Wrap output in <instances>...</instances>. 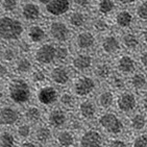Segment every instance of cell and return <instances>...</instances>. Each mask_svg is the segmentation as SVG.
Here are the masks:
<instances>
[{
    "instance_id": "obj_20",
    "label": "cell",
    "mask_w": 147,
    "mask_h": 147,
    "mask_svg": "<svg viewBox=\"0 0 147 147\" xmlns=\"http://www.w3.org/2000/svg\"><path fill=\"white\" fill-rule=\"evenodd\" d=\"M47 29L39 23H31L26 29V37L32 44H41L47 38Z\"/></svg>"
},
{
    "instance_id": "obj_13",
    "label": "cell",
    "mask_w": 147,
    "mask_h": 147,
    "mask_svg": "<svg viewBox=\"0 0 147 147\" xmlns=\"http://www.w3.org/2000/svg\"><path fill=\"white\" fill-rule=\"evenodd\" d=\"M121 47L122 45L120 38H118L114 34H105L99 43L100 51L108 57L118 54L121 50Z\"/></svg>"
},
{
    "instance_id": "obj_31",
    "label": "cell",
    "mask_w": 147,
    "mask_h": 147,
    "mask_svg": "<svg viewBox=\"0 0 147 147\" xmlns=\"http://www.w3.org/2000/svg\"><path fill=\"white\" fill-rule=\"evenodd\" d=\"M43 116L42 110L37 105H28L23 112V117L28 124H37Z\"/></svg>"
},
{
    "instance_id": "obj_25",
    "label": "cell",
    "mask_w": 147,
    "mask_h": 147,
    "mask_svg": "<svg viewBox=\"0 0 147 147\" xmlns=\"http://www.w3.org/2000/svg\"><path fill=\"white\" fill-rule=\"evenodd\" d=\"M116 101V96L113 90L111 89H105L99 92L97 95L96 105L102 110H110Z\"/></svg>"
},
{
    "instance_id": "obj_6",
    "label": "cell",
    "mask_w": 147,
    "mask_h": 147,
    "mask_svg": "<svg viewBox=\"0 0 147 147\" xmlns=\"http://www.w3.org/2000/svg\"><path fill=\"white\" fill-rule=\"evenodd\" d=\"M57 45L53 43H41L34 50V59L40 66H49L55 62Z\"/></svg>"
},
{
    "instance_id": "obj_52",
    "label": "cell",
    "mask_w": 147,
    "mask_h": 147,
    "mask_svg": "<svg viewBox=\"0 0 147 147\" xmlns=\"http://www.w3.org/2000/svg\"><path fill=\"white\" fill-rule=\"evenodd\" d=\"M116 2H118L119 4H121V5H124V6H127V5H131L134 3L138 2V0H115Z\"/></svg>"
},
{
    "instance_id": "obj_3",
    "label": "cell",
    "mask_w": 147,
    "mask_h": 147,
    "mask_svg": "<svg viewBox=\"0 0 147 147\" xmlns=\"http://www.w3.org/2000/svg\"><path fill=\"white\" fill-rule=\"evenodd\" d=\"M97 122L99 127L111 136H119L125 129L124 121L118 114L114 112H105L100 114L97 118Z\"/></svg>"
},
{
    "instance_id": "obj_17",
    "label": "cell",
    "mask_w": 147,
    "mask_h": 147,
    "mask_svg": "<svg viewBox=\"0 0 147 147\" xmlns=\"http://www.w3.org/2000/svg\"><path fill=\"white\" fill-rule=\"evenodd\" d=\"M20 112L13 105L0 107V126H13L19 122Z\"/></svg>"
},
{
    "instance_id": "obj_1",
    "label": "cell",
    "mask_w": 147,
    "mask_h": 147,
    "mask_svg": "<svg viewBox=\"0 0 147 147\" xmlns=\"http://www.w3.org/2000/svg\"><path fill=\"white\" fill-rule=\"evenodd\" d=\"M26 32L24 23L15 15L0 16V41L5 43L19 42Z\"/></svg>"
},
{
    "instance_id": "obj_7",
    "label": "cell",
    "mask_w": 147,
    "mask_h": 147,
    "mask_svg": "<svg viewBox=\"0 0 147 147\" xmlns=\"http://www.w3.org/2000/svg\"><path fill=\"white\" fill-rule=\"evenodd\" d=\"M117 110L122 114H133L139 105L138 97L133 91H121L116 96L115 101Z\"/></svg>"
},
{
    "instance_id": "obj_22",
    "label": "cell",
    "mask_w": 147,
    "mask_h": 147,
    "mask_svg": "<svg viewBox=\"0 0 147 147\" xmlns=\"http://www.w3.org/2000/svg\"><path fill=\"white\" fill-rule=\"evenodd\" d=\"M94 77L101 82H108L112 75L114 74V69L112 64L107 61H100V62L94 64L93 66Z\"/></svg>"
},
{
    "instance_id": "obj_44",
    "label": "cell",
    "mask_w": 147,
    "mask_h": 147,
    "mask_svg": "<svg viewBox=\"0 0 147 147\" xmlns=\"http://www.w3.org/2000/svg\"><path fill=\"white\" fill-rule=\"evenodd\" d=\"M131 147H147V133H140L134 137L131 141Z\"/></svg>"
},
{
    "instance_id": "obj_45",
    "label": "cell",
    "mask_w": 147,
    "mask_h": 147,
    "mask_svg": "<svg viewBox=\"0 0 147 147\" xmlns=\"http://www.w3.org/2000/svg\"><path fill=\"white\" fill-rule=\"evenodd\" d=\"M11 68L4 62H0V80H9L11 78Z\"/></svg>"
},
{
    "instance_id": "obj_50",
    "label": "cell",
    "mask_w": 147,
    "mask_h": 147,
    "mask_svg": "<svg viewBox=\"0 0 147 147\" xmlns=\"http://www.w3.org/2000/svg\"><path fill=\"white\" fill-rule=\"evenodd\" d=\"M139 37H140V40H141V43H143L144 46L147 48V26L143 27V28L140 30Z\"/></svg>"
},
{
    "instance_id": "obj_28",
    "label": "cell",
    "mask_w": 147,
    "mask_h": 147,
    "mask_svg": "<svg viewBox=\"0 0 147 147\" xmlns=\"http://www.w3.org/2000/svg\"><path fill=\"white\" fill-rule=\"evenodd\" d=\"M55 143L59 147H74L76 138L71 129H62L55 135Z\"/></svg>"
},
{
    "instance_id": "obj_19",
    "label": "cell",
    "mask_w": 147,
    "mask_h": 147,
    "mask_svg": "<svg viewBox=\"0 0 147 147\" xmlns=\"http://www.w3.org/2000/svg\"><path fill=\"white\" fill-rule=\"evenodd\" d=\"M77 113L82 120H93L97 116V105L93 100L85 98L77 105Z\"/></svg>"
},
{
    "instance_id": "obj_18",
    "label": "cell",
    "mask_w": 147,
    "mask_h": 147,
    "mask_svg": "<svg viewBox=\"0 0 147 147\" xmlns=\"http://www.w3.org/2000/svg\"><path fill=\"white\" fill-rule=\"evenodd\" d=\"M69 122L68 115L62 108H54L47 114V123L52 128H62Z\"/></svg>"
},
{
    "instance_id": "obj_51",
    "label": "cell",
    "mask_w": 147,
    "mask_h": 147,
    "mask_svg": "<svg viewBox=\"0 0 147 147\" xmlns=\"http://www.w3.org/2000/svg\"><path fill=\"white\" fill-rule=\"evenodd\" d=\"M140 105H141V108L143 110L144 113H147V93H145L141 98V101H140Z\"/></svg>"
},
{
    "instance_id": "obj_8",
    "label": "cell",
    "mask_w": 147,
    "mask_h": 147,
    "mask_svg": "<svg viewBox=\"0 0 147 147\" xmlns=\"http://www.w3.org/2000/svg\"><path fill=\"white\" fill-rule=\"evenodd\" d=\"M79 147H105V137L97 128H88L84 130L78 140Z\"/></svg>"
},
{
    "instance_id": "obj_56",
    "label": "cell",
    "mask_w": 147,
    "mask_h": 147,
    "mask_svg": "<svg viewBox=\"0 0 147 147\" xmlns=\"http://www.w3.org/2000/svg\"><path fill=\"white\" fill-rule=\"evenodd\" d=\"M1 49H2V48H1V46H0V53H1Z\"/></svg>"
},
{
    "instance_id": "obj_53",
    "label": "cell",
    "mask_w": 147,
    "mask_h": 147,
    "mask_svg": "<svg viewBox=\"0 0 147 147\" xmlns=\"http://www.w3.org/2000/svg\"><path fill=\"white\" fill-rule=\"evenodd\" d=\"M19 147H38V146H37V144H36V143H34V142L25 141V142H23L22 144L20 145Z\"/></svg>"
},
{
    "instance_id": "obj_10",
    "label": "cell",
    "mask_w": 147,
    "mask_h": 147,
    "mask_svg": "<svg viewBox=\"0 0 147 147\" xmlns=\"http://www.w3.org/2000/svg\"><path fill=\"white\" fill-rule=\"evenodd\" d=\"M20 16L22 20L29 23H36L42 18V9L39 3L34 1H25L20 4Z\"/></svg>"
},
{
    "instance_id": "obj_23",
    "label": "cell",
    "mask_w": 147,
    "mask_h": 147,
    "mask_svg": "<svg viewBox=\"0 0 147 147\" xmlns=\"http://www.w3.org/2000/svg\"><path fill=\"white\" fill-rule=\"evenodd\" d=\"M114 23L121 29H128L134 24V15L127 9H120L115 13Z\"/></svg>"
},
{
    "instance_id": "obj_33",
    "label": "cell",
    "mask_w": 147,
    "mask_h": 147,
    "mask_svg": "<svg viewBox=\"0 0 147 147\" xmlns=\"http://www.w3.org/2000/svg\"><path fill=\"white\" fill-rule=\"evenodd\" d=\"M59 102L62 109L64 110H73L77 107L76 105V96L72 92L65 91L62 92L59 96Z\"/></svg>"
},
{
    "instance_id": "obj_36",
    "label": "cell",
    "mask_w": 147,
    "mask_h": 147,
    "mask_svg": "<svg viewBox=\"0 0 147 147\" xmlns=\"http://www.w3.org/2000/svg\"><path fill=\"white\" fill-rule=\"evenodd\" d=\"M109 86H110L111 90L113 91H118V92H121V91H124L126 88V80L123 77V75L119 73H114L112 76L109 78L108 80Z\"/></svg>"
},
{
    "instance_id": "obj_9",
    "label": "cell",
    "mask_w": 147,
    "mask_h": 147,
    "mask_svg": "<svg viewBox=\"0 0 147 147\" xmlns=\"http://www.w3.org/2000/svg\"><path fill=\"white\" fill-rule=\"evenodd\" d=\"M71 67L78 73H85L91 70L94 66V57L90 52L79 51L70 59Z\"/></svg>"
},
{
    "instance_id": "obj_41",
    "label": "cell",
    "mask_w": 147,
    "mask_h": 147,
    "mask_svg": "<svg viewBox=\"0 0 147 147\" xmlns=\"http://www.w3.org/2000/svg\"><path fill=\"white\" fill-rule=\"evenodd\" d=\"M135 15L138 20L147 22V0H140L135 7Z\"/></svg>"
},
{
    "instance_id": "obj_4",
    "label": "cell",
    "mask_w": 147,
    "mask_h": 147,
    "mask_svg": "<svg viewBox=\"0 0 147 147\" xmlns=\"http://www.w3.org/2000/svg\"><path fill=\"white\" fill-rule=\"evenodd\" d=\"M47 34L57 44H66L72 37V30L69 24L63 20H51L46 27Z\"/></svg>"
},
{
    "instance_id": "obj_38",
    "label": "cell",
    "mask_w": 147,
    "mask_h": 147,
    "mask_svg": "<svg viewBox=\"0 0 147 147\" xmlns=\"http://www.w3.org/2000/svg\"><path fill=\"white\" fill-rule=\"evenodd\" d=\"M20 9V0H0V11L4 15H14Z\"/></svg>"
},
{
    "instance_id": "obj_11",
    "label": "cell",
    "mask_w": 147,
    "mask_h": 147,
    "mask_svg": "<svg viewBox=\"0 0 147 147\" xmlns=\"http://www.w3.org/2000/svg\"><path fill=\"white\" fill-rule=\"evenodd\" d=\"M97 40L95 32L87 29H82L78 31L74 38V45L77 50L89 52L96 46Z\"/></svg>"
},
{
    "instance_id": "obj_30",
    "label": "cell",
    "mask_w": 147,
    "mask_h": 147,
    "mask_svg": "<svg viewBox=\"0 0 147 147\" xmlns=\"http://www.w3.org/2000/svg\"><path fill=\"white\" fill-rule=\"evenodd\" d=\"M95 9L99 16L109 17L116 9V1L115 0H97L95 3Z\"/></svg>"
},
{
    "instance_id": "obj_5",
    "label": "cell",
    "mask_w": 147,
    "mask_h": 147,
    "mask_svg": "<svg viewBox=\"0 0 147 147\" xmlns=\"http://www.w3.org/2000/svg\"><path fill=\"white\" fill-rule=\"evenodd\" d=\"M96 78L87 74L75 77L72 82V93L78 98H88L96 91Z\"/></svg>"
},
{
    "instance_id": "obj_54",
    "label": "cell",
    "mask_w": 147,
    "mask_h": 147,
    "mask_svg": "<svg viewBox=\"0 0 147 147\" xmlns=\"http://www.w3.org/2000/svg\"><path fill=\"white\" fill-rule=\"evenodd\" d=\"M51 0H37V3H39L40 5H44L45 6L47 3L50 2Z\"/></svg>"
},
{
    "instance_id": "obj_15",
    "label": "cell",
    "mask_w": 147,
    "mask_h": 147,
    "mask_svg": "<svg viewBox=\"0 0 147 147\" xmlns=\"http://www.w3.org/2000/svg\"><path fill=\"white\" fill-rule=\"evenodd\" d=\"M115 68L121 75H131L137 71V61L133 55L128 53L120 54L116 59Z\"/></svg>"
},
{
    "instance_id": "obj_49",
    "label": "cell",
    "mask_w": 147,
    "mask_h": 147,
    "mask_svg": "<svg viewBox=\"0 0 147 147\" xmlns=\"http://www.w3.org/2000/svg\"><path fill=\"white\" fill-rule=\"evenodd\" d=\"M138 63L145 71H147V49L140 51L138 57Z\"/></svg>"
},
{
    "instance_id": "obj_24",
    "label": "cell",
    "mask_w": 147,
    "mask_h": 147,
    "mask_svg": "<svg viewBox=\"0 0 147 147\" xmlns=\"http://www.w3.org/2000/svg\"><path fill=\"white\" fill-rule=\"evenodd\" d=\"M128 126L133 131L142 133L147 127V115L144 112H135L130 114Z\"/></svg>"
},
{
    "instance_id": "obj_55",
    "label": "cell",
    "mask_w": 147,
    "mask_h": 147,
    "mask_svg": "<svg viewBox=\"0 0 147 147\" xmlns=\"http://www.w3.org/2000/svg\"><path fill=\"white\" fill-rule=\"evenodd\" d=\"M3 98H4V91H3V89L0 87V102L2 101Z\"/></svg>"
},
{
    "instance_id": "obj_27",
    "label": "cell",
    "mask_w": 147,
    "mask_h": 147,
    "mask_svg": "<svg viewBox=\"0 0 147 147\" xmlns=\"http://www.w3.org/2000/svg\"><path fill=\"white\" fill-rule=\"evenodd\" d=\"M128 85L134 91L142 92L147 89V75L144 72L136 71L129 76Z\"/></svg>"
},
{
    "instance_id": "obj_40",
    "label": "cell",
    "mask_w": 147,
    "mask_h": 147,
    "mask_svg": "<svg viewBox=\"0 0 147 147\" xmlns=\"http://www.w3.org/2000/svg\"><path fill=\"white\" fill-rule=\"evenodd\" d=\"M16 146V137L14 134L7 130L0 133V147H15Z\"/></svg>"
},
{
    "instance_id": "obj_42",
    "label": "cell",
    "mask_w": 147,
    "mask_h": 147,
    "mask_svg": "<svg viewBox=\"0 0 147 147\" xmlns=\"http://www.w3.org/2000/svg\"><path fill=\"white\" fill-rule=\"evenodd\" d=\"M17 51L20 57H27L32 51V43H30L28 40H20L17 42Z\"/></svg>"
},
{
    "instance_id": "obj_21",
    "label": "cell",
    "mask_w": 147,
    "mask_h": 147,
    "mask_svg": "<svg viewBox=\"0 0 147 147\" xmlns=\"http://www.w3.org/2000/svg\"><path fill=\"white\" fill-rule=\"evenodd\" d=\"M88 15L82 9H74L68 14V24L71 28L82 29L88 24Z\"/></svg>"
},
{
    "instance_id": "obj_14",
    "label": "cell",
    "mask_w": 147,
    "mask_h": 147,
    "mask_svg": "<svg viewBox=\"0 0 147 147\" xmlns=\"http://www.w3.org/2000/svg\"><path fill=\"white\" fill-rule=\"evenodd\" d=\"M59 93L57 89L54 86L44 85L42 87H39L37 92V100L40 105L50 107L53 105L57 101H59Z\"/></svg>"
},
{
    "instance_id": "obj_2",
    "label": "cell",
    "mask_w": 147,
    "mask_h": 147,
    "mask_svg": "<svg viewBox=\"0 0 147 147\" xmlns=\"http://www.w3.org/2000/svg\"><path fill=\"white\" fill-rule=\"evenodd\" d=\"M6 95L13 103L24 105L30 101L32 90L28 80L21 76L11 77L6 82Z\"/></svg>"
},
{
    "instance_id": "obj_29",
    "label": "cell",
    "mask_w": 147,
    "mask_h": 147,
    "mask_svg": "<svg viewBox=\"0 0 147 147\" xmlns=\"http://www.w3.org/2000/svg\"><path fill=\"white\" fill-rule=\"evenodd\" d=\"M32 69H34V64L28 57H19L13 64V70L18 75L29 74Z\"/></svg>"
},
{
    "instance_id": "obj_26",
    "label": "cell",
    "mask_w": 147,
    "mask_h": 147,
    "mask_svg": "<svg viewBox=\"0 0 147 147\" xmlns=\"http://www.w3.org/2000/svg\"><path fill=\"white\" fill-rule=\"evenodd\" d=\"M121 45L128 51H136L140 48L141 40L139 34H135L133 31H125L120 38Z\"/></svg>"
},
{
    "instance_id": "obj_16",
    "label": "cell",
    "mask_w": 147,
    "mask_h": 147,
    "mask_svg": "<svg viewBox=\"0 0 147 147\" xmlns=\"http://www.w3.org/2000/svg\"><path fill=\"white\" fill-rule=\"evenodd\" d=\"M44 7L46 13L51 17H62V16L68 15L71 11L72 1L71 0H51Z\"/></svg>"
},
{
    "instance_id": "obj_35",
    "label": "cell",
    "mask_w": 147,
    "mask_h": 147,
    "mask_svg": "<svg viewBox=\"0 0 147 147\" xmlns=\"http://www.w3.org/2000/svg\"><path fill=\"white\" fill-rule=\"evenodd\" d=\"M91 25L94 30L93 32H96V34H105L110 30V22L108 21L107 17H102V16L95 17L92 20Z\"/></svg>"
},
{
    "instance_id": "obj_46",
    "label": "cell",
    "mask_w": 147,
    "mask_h": 147,
    "mask_svg": "<svg viewBox=\"0 0 147 147\" xmlns=\"http://www.w3.org/2000/svg\"><path fill=\"white\" fill-rule=\"evenodd\" d=\"M72 1V5L76 7V9H82L86 11L91 7L92 4V0H71Z\"/></svg>"
},
{
    "instance_id": "obj_37",
    "label": "cell",
    "mask_w": 147,
    "mask_h": 147,
    "mask_svg": "<svg viewBox=\"0 0 147 147\" xmlns=\"http://www.w3.org/2000/svg\"><path fill=\"white\" fill-rule=\"evenodd\" d=\"M0 57L1 61L6 64H11L16 61L19 57V53H18L17 48L13 47V46H5L1 49V53H0Z\"/></svg>"
},
{
    "instance_id": "obj_32",
    "label": "cell",
    "mask_w": 147,
    "mask_h": 147,
    "mask_svg": "<svg viewBox=\"0 0 147 147\" xmlns=\"http://www.w3.org/2000/svg\"><path fill=\"white\" fill-rule=\"evenodd\" d=\"M34 139L40 144H47L52 139V130L49 125H40L34 130Z\"/></svg>"
},
{
    "instance_id": "obj_48",
    "label": "cell",
    "mask_w": 147,
    "mask_h": 147,
    "mask_svg": "<svg viewBox=\"0 0 147 147\" xmlns=\"http://www.w3.org/2000/svg\"><path fill=\"white\" fill-rule=\"evenodd\" d=\"M69 125H70L71 130H82L84 128V122L80 118H73L71 119L70 122H69Z\"/></svg>"
},
{
    "instance_id": "obj_47",
    "label": "cell",
    "mask_w": 147,
    "mask_h": 147,
    "mask_svg": "<svg viewBox=\"0 0 147 147\" xmlns=\"http://www.w3.org/2000/svg\"><path fill=\"white\" fill-rule=\"evenodd\" d=\"M107 147H129V144L127 143L126 140L120 138H114L111 139L108 142Z\"/></svg>"
},
{
    "instance_id": "obj_43",
    "label": "cell",
    "mask_w": 147,
    "mask_h": 147,
    "mask_svg": "<svg viewBox=\"0 0 147 147\" xmlns=\"http://www.w3.org/2000/svg\"><path fill=\"white\" fill-rule=\"evenodd\" d=\"M17 135L20 139H28L31 136V127L28 123H22L18 125L17 127Z\"/></svg>"
},
{
    "instance_id": "obj_39",
    "label": "cell",
    "mask_w": 147,
    "mask_h": 147,
    "mask_svg": "<svg viewBox=\"0 0 147 147\" xmlns=\"http://www.w3.org/2000/svg\"><path fill=\"white\" fill-rule=\"evenodd\" d=\"M71 59V51L70 48L65 44H59L57 45V57H55V62L59 64H64Z\"/></svg>"
},
{
    "instance_id": "obj_12",
    "label": "cell",
    "mask_w": 147,
    "mask_h": 147,
    "mask_svg": "<svg viewBox=\"0 0 147 147\" xmlns=\"http://www.w3.org/2000/svg\"><path fill=\"white\" fill-rule=\"evenodd\" d=\"M48 77L57 87H65L71 82V71L64 64H57L49 71Z\"/></svg>"
},
{
    "instance_id": "obj_34",
    "label": "cell",
    "mask_w": 147,
    "mask_h": 147,
    "mask_svg": "<svg viewBox=\"0 0 147 147\" xmlns=\"http://www.w3.org/2000/svg\"><path fill=\"white\" fill-rule=\"evenodd\" d=\"M29 78H30L31 84H34V86H38V87H42V86L46 85V82L49 77L44 69L38 67V68L32 69V71L29 73Z\"/></svg>"
}]
</instances>
